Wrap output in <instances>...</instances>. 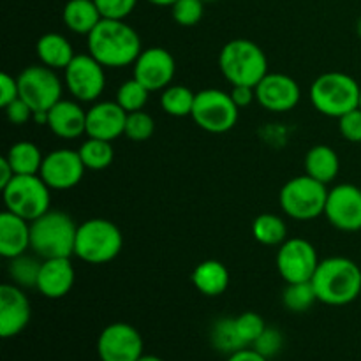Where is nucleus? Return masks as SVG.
<instances>
[{
	"mask_svg": "<svg viewBox=\"0 0 361 361\" xmlns=\"http://www.w3.org/2000/svg\"><path fill=\"white\" fill-rule=\"evenodd\" d=\"M87 37L88 53L104 67L113 69L130 66L143 51L140 34L126 20L102 18Z\"/></svg>",
	"mask_w": 361,
	"mask_h": 361,
	"instance_id": "nucleus-1",
	"label": "nucleus"
},
{
	"mask_svg": "<svg viewBox=\"0 0 361 361\" xmlns=\"http://www.w3.org/2000/svg\"><path fill=\"white\" fill-rule=\"evenodd\" d=\"M312 286L324 305H349L361 295V268L349 257H328L319 261Z\"/></svg>",
	"mask_w": 361,
	"mask_h": 361,
	"instance_id": "nucleus-2",
	"label": "nucleus"
},
{
	"mask_svg": "<svg viewBox=\"0 0 361 361\" xmlns=\"http://www.w3.org/2000/svg\"><path fill=\"white\" fill-rule=\"evenodd\" d=\"M78 226L66 212L48 210L30 222V249L41 259L74 256Z\"/></svg>",
	"mask_w": 361,
	"mask_h": 361,
	"instance_id": "nucleus-3",
	"label": "nucleus"
},
{
	"mask_svg": "<svg viewBox=\"0 0 361 361\" xmlns=\"http://www.w3.org/2000/svg\"><path fill=\"white\" fill-rule=\"evenodd\" d=\"M219 69L233 87H256L268 74V60L256 42L249 39H233L226 42L219 53Z\"/></svg>",
	"mask_w": 361,
	"mask_h": 361,
	"instance_id": "nucleus-4",
	"label": "nucleus"
},
{
	"mask_svg": "<svg viewBox=\"0 0 361 361\" xmlns=\"http://www.w3.org/2000/svg\"><path fill=\"white\" fill-rule=\"evenodd\" d=\"M361 87L345 73H324L310 87V101L324 116L341 118L345 113L360 108Z\"/></svg>",
	"mask_w": 361,
	"mask_h": 361,
	"instance_id": "nucleus-5",
	"label": "nucleus"
},
{
	"mask_svg": "<svg viewBox=\"0 0 361 361\" xmlns=\"http://www.w3.org/2000/svg\"><path fill=\"white\" fill-rule=\"evenodd\" d=\"M123 247L118 226L108 219H90L78 226L74 256L88 264H106L115 259Z\"/></svg>",
	"mask_w": 361,
	"mask_h": 361,
	"instance_id": "nucleus-6",
	"label": "nucleus"
},
{
	"mask_svg": "<svg viewBox=\"0 0 361 361\" xmlns=\"http://www.w3.org/2000/svg\"><path fill=\"white\" fill-rule=\"evenodd\" d=\"M328 192L326 185L312 176L302 175L288 180L279 194V201L288 217L295 221H312L324 214Z\"/></svg>",
	"mask_w": 361,
	"mask_h": 361,
	"instance_id": "nucleus-7",
	"label": "nucleus"
},
{
	"mask_svg": "<svg viewBox=\"0 0 361 361\" xmlns=\"http://www.w3.org/2000/svg\"><path fill=\"white\" fill-rule=\"evenodd\" d=\"M49 190L39 175H16L2 189L6 210L28 222L35 221L49 210Z\"/></svg>",
	"mask_w": 361,
	"mask_h": 361,
	"instance_id": "nucleus-8",
	"label": "nucleus"
},
{
	"mask_svg": "<svg viewBox=\"0 0 361 361\" xmlns=\"http://www.w3.org/2000/svg\"><path fill=\"white\" fill-rule=\"evenodd\" d=\"M240 108L231 94L219 88H207L196 94L192 108V120L203 130L212 134H224L238 122Z\"/></svg>",
	"mask_w": 361,
	"mask_h": 361,
	"instance_id": "nucleus-9",
	"label": "nucleus"
},
{
	"mask_svg": "<svg viewBox=\"0 0 361 361\" xmlns=\"http://www.w3.org/2000/svg\"><path fill=\"white\" fill-rule=\"evenodd\" d=\"M20 97L32 111H49L62 99V81L55 69L46 66H30L18 76Z\"/></svg>",
	"mask_w": 361,
	"mask_h": 361,
	"instance_id": "nucleus-10",
	"label": "nucleus"
},
{
	"mask_svg": "<svg viewBox=\"0 0 361 361\" xmlns=\"http://www.w3.org/2000/svg\"><path fill=\"white\" fill-rule=\"evenodd\" d=\"M63 83L76 101H97L106 88L104 66L90 53L76 55L63 69Z\"/></svg>",
	"mask_w": 361,
	"mask_h": 361,
	"instance_id": "nucleus-11",
	"label": "nucleus"
},
{
	"mask_svg": "<svg viewBox=\"0 0 361 361\" xmlns=\"http://www.w3.org/2000/svg\"><path fill=\"white\" fill-rule=\"evenodd\" d=\"M275 264L286 284H295L312 281L319 267V257L316 247L309 240L288 238L282 245H279Z\"/></svg>",
	"mask_w": 361,
	"mask_h": 361,
	"instance_id": "nucleus-12",
	"label": "nucleus"
},
{
	"mask_svg": "<svg viewBox=\"0 0 361 361\" xmlns=\"http://www.w3.org/2000/svg\"><path fill=\"white\" fill-rule=\"evenodd\" d=\"M101 361H137L143 356V338L127 323L108 324L97 341Z\"/></svg>",
	"mask_w": 361,
	"mask_h": 361,
	"instance_id": "nucleus-13",
	"label": "nucleus"
},
{
	"mask_svg": "<svg viewBox=\"0 0 361 361\" xmlns=\"http://www.w3.org/2000/svg\"><path fill=\"white\" fill-rule=\"evenodd\" d=\"M133 78L150 92L164 90L171 85L176 73V62L166 48H147L133 63Z\"/></svg>",
	"mask_w": 361,
	"mask_h": 361,
	"instance_id": "nucleus-14",
	"label": "nucleus"
},
{
	"mask_svg": "<svg viewBox=\"0 0 361 361\" xmlns=\"http://www.w3.org/2000/svg\"><path fill=\"white\" fill-rule=\"evenodd\" d=\"M328 222L345 233L361 229V189L353 183H341L328 192L326 208Z\"/></svg>",
	"mask_w": 361,
	"mask_h": 361,
	"instance_id": "nucleus-15",
	"label": "nucleus"
},
{
	"mask_svg": "<svg viewBox=\"0 0 361 361\" xmlns=\"http://www.w3.org/2000/svg\"><path fill=\"white\" fill-rule=\"evenodd\" d=\"M85 164L78 150L60 148L44 155L39 176L49 189L67 190L76 187L85 175Z\"/></svg>",
	"mask_w": 361,
	"mask_h": 361,
	"instance_id": "nucleus-16",
	"label": "nucleus"
},
{
	"mask_svg": "<svg viewBox=\"0 0 361 361\" xmlns=\"http://www.w3.org/2000/svg\"><path fill=\"white\" fill-rule=\"evenodd\" d=\"M302 99L298 83L288 74L268 73L256 85V101L271 113H286L296 108Z\"/></svg>",
	"mask_w": 361,
	"mask_h": 361,
	"instance_id": "nucleus-17",
	"label": "nucleus"
},
{
	"mask_svg": "<svg viewBox=\"0 0 361 361\" xmlns=\"http://www.w3.org/2000/svg\"><path fill=\"white\" fill-rule=\"evenodd\" d=\"M30 317V302L20 286H0V337L11 338L20 335L28 326Z\"/></svg>",
	"mask_w": 361,
	"mask_h": 361,
	"instance_id": "nucleus-18",
	"label": "nucleus"
},
{
	"mask_svg": "<svg viewBox=\"0 0 361 361\" xmlns=\"http://www.w3.org/2000/svg\"><path fill=\"white\" fill-rule=\"evenodd\" d=\"M126 120L127 111L116 101L97 102L87 111V136L115 141L126 133Z\"/></svg>",
	"mask_w": 361,
	"mask_h": 361,
	"instance_id": "nucleus-19",
	"label": "nucleus"
},
{
	"mask_svg": "<svg viewBox=\"0 0 361 361\" xmlns=\"http://www.w3.org/2000/svg\"><path fill=\"white\" fill-rule=\"evenodd\" d=\"M74 279H76V274L71 264V257L42 259L35 289L46 298L59 300L69 295L74 286Z\"/></svg>",
	"mask_w": 361,
	"mask_h": 361,
	"instance_id": "nucleus-20",
	"label": "nucleus"
},
{
	"mask_svg": "<svg viewBox=\"0 0 361 361\" xmlns=\"http://www.w3.org/2000/svg\"><path fill=\"white\" fill-rule=\"evenodd\" d=\"M46 126L62 140H76L87 134V111L78 102L60 99L48 111Z\"/></svg>",
	"mask_w": 361,
	"mask_h": 361,
	"instance_id": "nucleus-21",
	"label": "nucleus"
},
{
	"mask_svg": "<svg viewBox=\"0 0 361 361\" xmlns=\"http://www.w3.org/2000/svg\"><path fill=\"white\" fill-rule=\"evenodd\" d=\"M30 249V222L4 210L0 214V256L6 259L27 254Z\"/></svg>",
	"mask_w": 361,
	"mask_h": 361,
	"instance_id": "nucleus-22",
	"label": "nucleus"
},
{
	"mask_svg": "<svg viewBox=\"0 0 361 361\" xmlns=\"http://www.w3.org/2000/svg\"><path fill=\"white\" fill-rule=\"evenodd\" d=\"M35 53H37V59L41 60L42 66L51 67L55 71H63L69 66L71 60L76 56L69 39L55 34V32H49V34L39 37L37 44H35Z\"/></svg>",
	"mask_w": 361,
	"mask_h": 361,
	"instance_id": "nucleus-23",
	"label": "nucleus"
},
{
	"mask_svg": "<svg viewBox=\"0 0 361 361\" xmlns=\"http://www.w3.org/2000/svg\"><path fill=\"white\" fill-rule=\"evenodd\" d=\"M192 284L201 295L204 296H221L226 293L229 286V271L226 264L217 259H207L197 264L192 271Z\"/></svg>",
	"mask_w": 361,
	"mask_h": 361,
	"instance_id": "nucleus-24",
	"label": "nucleus"
},
{
	"mask_svg": "<svg viewBox=\"0 0 361 361\" xmlns=\"http://www.w3.org/2000/svg\"><path fill=\"white\" fill-rule=\"evenodd\" d=\"M63 25L78 35H88L99 21L102 20L101 11L94 0H69L62 11Z\"/></svg>",
	"mask_w": 361,
	"mask_h": 361,
	"instance_id": "nucleus-25",
	"label": "nucleus"
},
{
	"mask_svg": "<svg viewBox=\"0 0 361 361\" xmlns=\"http://www.w3.org/2000/svg\"><path fill=\"white\" fill-rule=\"evenodd\" d=\"M341 171V161L337 152L326 145H316L305 155V175L328 185L337 178Z\"/></svg>",
	"mask_w": 361,
	"mask_h": 361,
	"instance_id": "nucleus-26",
	"label": "nucleus"
},
{
	"mask_svg": "<svg viewBox=\"0 0 361 361\" xmlns=\"http://www.w3.org/2000/svg\"><path fill=\"white\" fill-rule=\"evenodd\" d=\"M6 159L16 175H39L44 155L32 141H18L9 148Z\"/></svg>",
	"mask_w": 361,
	"mask_h": 361,
	"instance_id": "nucleus-27",
	"label": "nucleus"
},
{
	"mask_svg": "<svg viewBox=\"0 0 361 361\" xmlns=\"http://www.w3.org/2000/svg\"><path fill=\"white\" fill-rule=\"evenodd\" d=\"M252 235L263 245H282L288 240V226L279 215L261 214L259 217L254 219Z\"/></svg>",
	"mask_w": 361,
	"mask_h": 361,
	"instance_id": "nucleus-28",
	"label": "nucleus"
},
{
	"mask_svg": "<svg viewBox=\"0 0 361 361\" xmlns=\"http://www.w3.org/2000/svg\"><path fill=\"white\" fill-rule=\"evenodd\" d=\"M194 101H196V94L190 88L183 87V85H169L168 88L162 90L161 95V108L169 116H190L192 115Z\"/></svg>",
	"mask_w": 361,
	"mask_h": 361,
	"instance_id": "nucleus-29",
	"label": "nucleus"
},
{
	"mask_svg": "<svg viewBox=\"0 0 361 361\" xmlns=\"http://www.w3.org/2000/svg\"><path fill=\"white\" fill-rule=\"evenodd\" d=\"M212 345L217 349L219 353H224V355H233V353L240 351V349H245L249 345L242 341L238 330H236L235 317H224V319H219L217 323L212 326L210 334Z\"/></svg>",
	"mask_w": 361,
	"mask_h": 361,
	"instance_id": "nucleus-30",
	"label": "nucleus"
},
{
	"mask_svg": "<svg viewBox=\"0 0 361 361\" xmlns=\"http://www.w3.org/2000/svg\"><path fill=\"white\" fill-rule=\"evenodd\" d=\"M80 157L83 161L85 168L92 169V171H102V169L109 168L115 159V150L111 147V141L95 140V137H88L85 143L80 147Z\"/></svg>",
	"mask_w": 361,
	"mask_h": 361,
	"instance_id": "nucleus-31",
	"label": "nucleus"
},
{
	"mask_svg": "<svg viewBox=\"0 0 361 361\" xmlns=\"http://www.w3.org/2000/svg\"><path fill=\"white\" fill-rule=\"evenodd\" d=\"M282 302H284L286 309L291 312H307L319 300H317L312 281H307L286 286L284 293H282Z\"/></svg>",
	"mask_w": 361,
	"mask_h": 361,
	"instance_id": "nucleus-32",
	"label": "nucleus"
},
{
	"mask_svg": "<svg viewBox=\"0 0 361 361\" xmlns=\"http://www.w3.org/2000/svg\"><path fill=\"white\" fill-rule=\"evenodd\" d=\"M41 264L42 261L27 256V254H21L14 259H9V275L14 284L20 286V288H35Z\"/></svg>",
	"mask_w": 361,
	"mask_h": 361,
	"instance_id": "nucleus-33",
	"label": "nucleus"
},
{
	"mask_svg": "<svg viewBox=\"0 0 361 361\" xmlns=\"http://www.w3.org/2000/svg\"><path fill=\"white\" fill-rule=\"evenodd\" d=\"M148 95H150V90L133 78V80H127L120 85L118 92H116V102L127 113L141 111L147 106Z\"/></svg>",
	"mask_w": 361,
	"mask_h": 361,
	"instance_id": "nucleus-34",
	"label": "nucleus"
},
{
	"mask_svg": "<svg viewBox=\"0 0 361 361\" xmlns=\"http://www.w3.org/2000/svg\"><path fill=\"white\" fill-rule=\"evenodd\" d=\"M155 133V122L147 111H133L127 113L126 120V133L123 136L129 137L130 141H136V143H141V141H148Z\"/></svg>",
	"mask_w": 361,
	"mask_h": 361,
	"instance_id": "nucleus-35",
	"label": "nucleus"
},
{
	"mask_svg": "<svg viewBox=\"0 0 361 361\" xmlns=\"http://www.w3.org/2000/svg\"><path fill=\"white\" fill-rule=\"evenodd\" d=\"M204 13L203 0H176L171 6V16L180 27H194Z\"/></svg>",
	"mask_w": 361,
	"mask_h": 361,
	"instance_id": "nucleus-36",
	"label": "nucleus"
},
{
	"mask_svg": "<svg viewBox=\"0 0 361 361\" xmlns=\"http://www.w3.org/2000/svg\"><path fill=\"white\" fill-rule=\"evenodd\" d=\"M236 330H238L240 337L247 345H252L257 338L261 337L264 330H267V323L263 317L256 312H243L238 317H235Z\"/></svg>",
	"mask_w": 361,
	"mask_h": 361,
	"instance_id": "nucleus-37",
	"label": "nucleus"
},
{
	"mask_svg": "<svg viewBox=\"0 0 361 361\" xmlns=\"http://www.w3.org/2000/svg\"><path fill=\"white\" fill-rule=\"evenodd\" d=\"M282 345H284V337H282L281 331H279L277 328L267 326V330H264L263 334H261V337L254 342L252 348L256 349L259 355H263L264 358L270 360L281 353Z\"/></svg>",
	"mask_w": 361,
	"mask_h": 361,
	"instance_id": "nucleus-38",
	"label": "nucleus"
},
{
	"mask_svg": "<svg viewBox=\"0 0 361 361\" xmlns=\"http://www.w3.org/2000/svg\"><path fill=\"white\" fill-rule=\"evenodd\" d=\"M106 20H126L136 7L137 0H94Z\"/></svg>",
	"mask_w": 361,
	"mask_h": 361,
	"instance_id": "nucleus-39",
	"label": "nucleus"
},
{
	"mask_svg": "<svg viewBox=\"0 0 361 361\" xmlns=\"http://www.w3.org/2000/svg\"><path fill=\"white\" fill-rule=\"evenodd\" d=\"M338 129L344 140L351 143H361V108L353 109L338 118Z\"/></svg>",
	"mask_w": 361,
	"mask_h": 361,
	"instance_id": "nucleus-40",
	"label": "nucleus"
},
{
	"mask_svg": "<svg viewBox=\"0 0 361 361\" xmlns=\"http://www.w3.org/2000/svg\"><path fill=\"white\" fill-rule=\"evenodd\" d=\"M4 109H6L7 120H9L11 123H14V126H23L28 120L34 118V111H32L30 106H28L21 97H18L16 101H13Z\"/></svg>",
	"mask_w": 361,
	"mask_h": 361,
	"instance_id": "nucleus-41",
	"label": "nucleus"
},
{
	"mask_svg": "<svg viewBox=\"0 0 361 361\" xmlns=\"http://www.w3.org/2000/svg\"><path fill=\"white\" fill-rule=\"evenodd\" d=\"M20 97V88H18V78H13L11 74H0V106L6 108L11 102Z\"/></svg>",
	"mask_w": 361,
	"mask_h": 361,
	"instance_id": "nucleus-42",
	"label": "nucleus"
},
{
	"mask_svg": "<svg viewBox=\"0 0 361 361\" xmlns=\"http://www.w3.org/2000/svg\"><path fill=\"white\" fill-rule=\"evenodd\" d=\"M231 97L240 109L247 108V106L252 104L254 99H256V87L236 85V87H233V90H231Z\"/></svg>",
	"mask_w": 361,
	"mask_h": 361,
	"instance_id": "nucleus-43",
	"label": "nucleus"
},
{
	"mask_svg": "<svg viewBox=\"0 0 361 361\" xmlns=\"http://www.w3.org/2000/svg\"><path fill=\"white\" fill-rule=\"evenodd\" d=\"M226 361H268V358H264L263 355H259V353L256 351V349H240V351L233 353V355L228 356V360Z\"/></svg>",
	"mask_w": 361,
	"mask_h": 361,
	"instance_id": "nucleus-44",
	"label": "nucleus"
},
{
	"mask_svg": "<svg viewBox=\"0 0 361 361\" xmlns=\"http://www.w3.org/2000/svg\"><path fill=\"white\" fill-rule=\"evenodd\" d=\"M14 176H16V173H14L13 166L9 164V161H7L6 157L0 159V189H4V187H6Z\"/></svg>",
	"mask_w": 361,
	"mask_h": 361,
	"instance_id": "nucleus-45",
	"label": "nucleus"
},
{
	"mask_svg": "<svg viewBox=\"0 0 361 361\" xmlns=\"http://www.w3.org/2000/svg\"><path fill=\"white\" fill-rule=\"evenodd\" d=\"M147 2L157 7H171L176 0H147Z\"/></svg>",
	"mask_w": 361,
	"mask_h": 361,
	"instance_id": "nucleus-46",
	"label": "nucleus"
},
{
	"mask_svg": "<svg viewBox=\"0 0 361 361\" xmlns=\"http://www.w3.org/2000/svg\"><path fill=\"white\" fill-rule=\"evenodd\" d=\"M137 361H164V360L159 358V356H154V355H143Z\"/></svg>",
	"mask_w": 361,
	"mask_h": 361,
	"instance_id": "nucleus-47",
	"label": "nucleus"
},
{
	"mask_svg": "<svg viewBox=\"0 0 361 361\" xmlns=\"http://www.w3.org/2000/svg\"><path fill=\"white\" fill-rule=\"evenodd\" d=\"M356 30H358V35H360V39H361V18L358 20V25H356Z\"/></svg>",
	"mask_w": 361,
	"mask_h": 361,
	"instance_id": "nucleus-48",
	"label": "nucleus"
},
{
	"mask_svg": "<svg viewBox=\"0 0 361 361\" xmlns=\"http://www.w3.org/2000/svg\"><path fill=\"white\" fill-rule=\"evenodd\" d=\"M203 2H215V0H203Z\"/></svg>",
	"mask_w": 361,
	"mask_h": 361,
	"instance_id": "nucleus-49",
	"label": "nucleus"
},
{
	"mask_svg": "<svg viewBox=\"0 0 361 361\" xmlns=\"http://www.w3.org/2000/svg\"><path fill=\"white\" fill-rule=\"evenodd\" d=\"M360 108H361V94H360Z\"/></svg>",
	"mask_w": 361,
	"mask_h": 361,
	"instance_id": "nucleus-50",
	"label": "nucleus"
}]
</instances>
